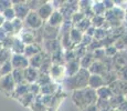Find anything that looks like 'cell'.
I'll list each match as a JSON object with an SVG mask.
<instances>
[{
    "label": "cell",
    "instance_id": "9a60e30c",
    "mask_svg": "<svg viewBox=\"0 0 127 111\" xmlns=\"http://www.w3.org/2000/svg\"><path fill=\"white\" fill-rule=\"evenodd\" d=\"M89 71L91 75H98V76H103L106 72V68L105 65L102 61H94L92 63V66L89 68Z\"/></svg>",
    "mask_w": 127,
    "mask_h": 111
},
{
    "label": "cell",
    "instance_id": "7402d4cb",
    "mask_svg": "<svg viewBox=\"0 0 127 111\" xmlns=\"http://www.w3.org/2000/svg\"><path fill=\"white\" fill-rule=\"evenodd\" d=\"M12 78H13L14 82H16L17 86L19 85H28L26 81V79H24V75H23V70H16L14 69L13 71H12L11 73Z\"/></svg>",
    "mask_w": 127,
    "mask_h": 111
},
{
    "label": "cell",
    "instance_id": "4fadbf2b",
    "mask_svg": "<svg viewBox=\"0 0 127 111\" xmlns=\"http://www.w3.org/2000/svg\"><path fill=\"white\" fill-rule=\"evenodd\" d=\"M32 31H34V30H30V29H29V30H23L22 29V31L19 33V39H20L26 46L35 43V37Z\"/></svg>",
    "mask_w": 127,
    "mask_h": 111
},
{
    "label": "cell",
    "instance_id": "9c48e42d",
    "mask_svg": "<svg viewBox=\"0 0 127 111\" xmlns=\"http://www.w3.org/2000/svg\"><path fill=\"white\" fill-rule=\"evenodd\" d=\"M53 11L54 10H53V6L51 4V2H44L35 12L38 13V16L42 19V21L43 20L48 21V19L51 17V14L53 13Z\"/></svg>",
    "mask_w": 127,
    "mask_h": 111
},
{
    "label": "cell",
    "instance_id": "4dcf8cb0",
    "mask_svg": "<svg viewBox=\"0 0 127 111\" xmlns=\"http://www.w3.org/2000/svg\"><path fill=\"white\" fill-rule=\"evenodd\" d=\"M2 16H3V18H4V20L6 21H13L14 19H16V13H14V10H13V8H9V9H7L6 11L2 13Z\"/></svg>",
    "mask_w": 127,
    "mask_h": 111
},
{
    "label": "cell",
    "instance_id": "ab89813d",
    "mask_svg": "<svg viewBox=\"0 0 127 111\" xmlns=\"http://www.w3.org/2000/svg\"><path fill=\"white\" fill-rule=\"evenodd\" d=\"M0 78H1V73H0Z\"/></svg>",
    "mask_w": 127,
    "mask_h": 111
},
{
    "label": "cell",
    "instance_id": "44dd1931",
    "mask_svg": "<svg viewBox=\"0 0 127 111\" xmlns=\"http://www.w3.org/2000/svg\"><path fill=\"white\" fill-rule=\"evenodd\" d=\"M82 38L83 33L77 30L75 27L70 30V41L72 44H80L82 42Z\"/></svg>",
    "mask_w": 127,
    "mask_h": 111
},
{
    "label": "cell",
    "instance_id": "4316f807",
    "mask_svg": "<svg viewBox=\"0 0 127 111\" xmlns=\"http://www.w3.org/2000/svg\"><path fill=\"white\" fill-rule=\"evenodd\" d=\"M12 71H13V68H12V65L10 61H7V62L0 65V73L2 76H7V75H11Z\"/></svg>",
    "mask_w": 127,
    "mask_h": 111
},
{
    "label": "cell",
    "instance_id": "1f68e13d",
    "mask_svg": "<svg viewBox=\"0 0 127 111\" xmlns=\"http://www.w3.org/2000/svg\"><path fill=\"white\" fill-rule=\"evenodd\" d=\"M85 17H86V16H85L83 12H79V11H77V12H75V13L72 16V18H71V21H72L74 24H77L79 22H81L83 19L85 18Z\"/></svg>",
    "mask_w": 127,
    "mask_h": 111
},
{
    "label": "cell",
    "instance_id": "8fae6325",
    "mask_svg": "<svg viewBox=\"0 0 127 111\" xmlns=\"http://www.w3.org/2000/svg\"><path fill=\"white\" fill-rule=\"evenodd\" d=\"M63 18L62 13H61L59 10H54L53 13L51 14V17L48 19V26L50 27H54V28H60L63 24Z\"/></svg>",
    "mask_w": 127,
    "mask_h": 111
},
{
    "label": "cell",
    "instance_id": "484cf974",
    "mask_svg": "<svg viewBox=\"0 0 127 111\" xmlns=\"http://www.w3.org/2000/svg\"><path fill=\"white\" fill-rule=\"evenodd\" d=\"M34 99H35L34 96H33L32 93L28 92V93H26L24 96H22V97H21L20 99H18V100L22 103L24 107H29V108H30V106L32 105V102L34 101Z\"/></svg>",
    "mask_w": 127,
    "mask_h": 111
},
{
    "label": "cell",
    "instance_id": "52a82bcc",
    "mask_svg": "<svg viewBox=\"0 0 127 111\" xmlns=\"http://www.w3.org/2000/svg\"><path fill=\"white\" fill-rule=\"evenodd\" d=\"M49 60H50V58L48 57V53L41 51L40 53H38V55L33 56L32 58L29 59V67H32V68L39 70V69Z\"/></svg>",
    "mask_w": 127,
    "mask_h": 111
},
{
    "label": "cell",
    "instance_id": "7c38bea8",
    "mask_svg": "<svg viewBox=\"0 0 127 111\" xmlns=\"http://www.w3.org/2000/svg\"><path fill=\"white\" fill-rule=\"evenodd\" d=\"M105 86V82H104V79L102 76H98V75H91L89 78V83H87V87L93 89V90L96 91L97 89H99L101 87Z\"/></svg>",
    "mask_w": 127,
    "mask_h": 111
},
{
    "label": "cell",
    "instance_id": "5b68a950",
    "mask_svg": "<svg viewBox=\"0 0 127 111\" xmlns=\"http://www.w3.org/2000/svg\"><path fill=\"white\" fill-rule=\"evenodd\" d=\"M42 19L38 16L35 11H30L24 19L23 24L27 26L30 30H38L42 27Z\"/></svg>",
    "mask_w": 127,
    "mask_h": 111
},
{
    "label": "cell",
    "instance_id": "74e56055",
    "mask_svg": "<svg viewBox=\"0 0 127 111\" xmlns=\"http://www.w3.org/2000/svg\"><path fill=\"white\" fill-rule=\"evenodd\" d=\"M111 111H119V110H118V109H112Z\"/></svg>",
    "mask_w": 127,
    "mask_h": 111
},
{
    "label": "cell",
    "instance_id": "8992f818",
    "mask_svg": "<svg viewBox=\"0 0 127 111\" xmlns=\"http://www.w3.org/2000/svg\"><path fill=\"white\" fill-rule=\"evenodd\" d=\"M13 70H24L29 67V59L24 55H12L10 60Z\"/></svg>",
    "mask_w": 127,
    "mask_h": 111
},
{
    "label": "cell",
    "instance_id": "d6986e66",
    "mask_svg": "<svg viewBox=\"0 0 127 111\" xmlns=\"http://www.w3.org/2000/svg\"><path fill=\"white\" fill-rule=\"evenodd\" d=\"M94 61H95V59H94V57H93V53L86 52L80 59V66H81V68L89 70V68L92 66V63L94 62Z\"/></svg>",
    "mask_w": 127,
    "mask_h": 111
},
{
    "label": "cell",
    "instance_id": "f35d334b",
    "mask_svg": "<svg viewBox=\"0 0 127 111\" xmlns=\"http://www.w3.org/2000/svg\"><path fill=\"white\" fill-rule=\"evenodd\" d=\"M125 19H126V20H127V14H126V16H125Z\"/></svg>",
    "mask_w": 127,
    "mask_h": 111
},
{
    "label": "cell",
    "instance_id": "836d02e7",
    "mask_svg": "<svg viewBox=\"0 0 127 111\" xmlns=\"http://www.w3.org/2000/svg\"><path fill=\"white\" fill-rule=\"evenodd\" d=\"M119 73H121V75H123V76H122V79H123L124 81H127V66L122 67L121 70H119ZM123 80H122V81H123Z\"/></svg>",
    "mask_w": 127,
    "mask_h": 111
},
{
    "label": "cell",
    "instance_id": "d4e9b609",
    "mask_svg": "<svg viewBox=\"0 0 127 111\" xmlns=\"http://www.w3.org/2000/svg\"><path fill=\"white\" fill-rule=\"evenodd\" d=\"M30 108H31V110L32 111H48L46 107L43 105L42 102H41L40 97H39V96H36L35 97V99L32 102V105L30 106Z\"/></svg>",
    "mask_w": 127,
    "mask_h": 111
},
{
    "label": "cell",
    "instance_id": "e0dca14e",
    "mask_svg": "<svg viewBox=\"0 0 127 111\" xmlns=\"http://www.w3.org/2000/svg\"><path fill=\"white\" fill-rule=\"evenodd\" d=\"M58 83L50 82L45 86L40 87V96H53L58 90Z\"/></svg>",
    "mask_w": 127,
    "mask_h": 111
},
{
    "label": "cell",
    "instance_id": "277c9868",
    "mask_svg": "<svg viewBox=\"0 0 127 111\" xmlns=\"http://www.w3.org/2000/svg\"><path fill=\"white\" fill-rule=\"evenodd\" d=\"M49 76H50L51 80L54 83H58L60 81H64L66 78V73H65V67L64 65H57V63H52L49 71Z\"/></svg>",
    "mask_w": 127,
    "mask_h": 111
},
{
    "label": "cell",
    "instance_id": "7a4b0ae2",
    "mask_svg": "<svg viewBox=\"0 0 127 111\" xmlns=\"http://www.w3.org/2000/svg\"><path fill=\"white\" fill-rule=\"evenodd\" d=\"M90 76H91V73H90L89 70L81 68L74 76L66 77L64 79V81H63L64 82V87L67 90H72V91L84 89L87 87Z\"/></svg>",
    "mask_w": 127,
    "mask_h": 111
},
{
    "label": "cell",
    "instance_id": "ffe728a7",
    "mask_svg": "<svg viewBox=\"0 0 127 111\" xmlns=\"http://www.w3.org/2000/svg\"><path fill=\"white\" fill-rule=\"evenodd\" d=\"M24 49H26V44L19 38H13V42H12L10 50L13 51L14 55H23Z\"/></svg>",
    "mask_w": 127,
    "mask_h": 111
},
{
    "label": "cell",
    "instance_id": "ba28073f",
    "mask_svg": "<svg viewBox=\"0 0 127 111\" xmlns=\"http://www.w3.org/2000/svg\"><path fill=\"white\" fill-rule=\"evenodd\" d=\"M12 8L14 10V13H16V18L20 19V20H24L26 17L28 16V13L30 12V9H29L27 2H12Z\"/></svg>",
    "mask_w": 127,
    "mask_h": 111
},
{
    "label": "cell",
    "instance_id": "f1b7e54d",
    "mask_svg": "<svg viewBox=\"0 0 127 111\" xmlns=\"http://www.w3.org/2000/svg\"><path fill=\"white\" fill-rule=\"evenodd\" d=\"M104 22H105L104 16H94L93 18H91V23L95 29H97V28L99 29L101 27H103Z\"/></svg>",
    "mask_w": 127,
    "mask_h": 111
},
{
    "label": "cell",
    "instance_id": "603a6c76",
    "mask_svg": "<svg viewBox=\"0 0 127 111\" xmlns=\"http://www.w3.org/2000/svg\"><path fill=\"white\" fill-rule=\"evenodd\" d=\"M29 92V85H19L16 87L12 97L16 98V99H20L22 96H24L26 93Z\"/></svg>",
    "mask_w": 127,
    "mask_h": 111
},
{
    "label": "cell",
    "instance_id": "83f0119b",
    "mask_svg": "<svg viewBox=\"0 0 127 111\" xmlns=\"http://www.w3.org/2000/svg\"><path fill=\"white\" fill-rule=\"evenodd\" d=\"M11 50L8 48H3L1 51H0V65L2 63L7 62V61H10L11 60Z\"/></svg>",
    "mask_w": 127,
    "mask_h": 111
},
{
    "label": "cell",
    "instance_id": "6da1fadb",
    "mask_svg": "<svg viewBox=\"0 0 127 111\" xmlns=\"http://www.w3.org/2000/svg\"><path fill=\"white\" fill-rule=\"evenodd\" d=\"M72 100L74 102V105L82 110L84 108H86L87 106L96 105L98 98H97L96 91L86 87L84 89H81V90L73 91Z\"/></svg>",
    "mask_w": 127,
    "mask_h": 111
},
{
    "label": "cell",
    "instance_id": "ac0fdd59",
    "mask_svg": "<svg viewBox=\"0 0 127 111\" xmlns=\"http://www.w3.org/2000/svg\"><path fill=\"white\" fill-rule=\"evenodd\" d=\"M96 95H97V98L102 100H109L114 96L108 86H103V87H101L99 89H97Z\"/></svg>",
    "mask_w": 127,
    "mask_h": 111
},
{
    "label": "cell",
    "instance_id": "d6a6232c",
    "mask_svg": "<svg viewBox=\"0 0 127 111\" xmlns=\"http://www.w3.org/2000/svg\"><path fill=\"white\" fill-rule=\"evenodd\" d=\"M12 2L11 1H0V13H3L7 9L11 8Z\"/></svg>",
    "mask_w": 127,
    "mask_h": 111
},
{
    "label": "cell",
    "instance_id": "30bf717a",
    "mask_svg": "<svg viewBox=\"0 0 127 111\" xmlns=\"http://www.w3.org/2000/svg\"><path fill=\"white\" fill-rule=\"evenodd\" d=\"M39 70L34 69L32 67H28L27 69L23 70V75H24V79H26L27 83L30 85V83H35L36 80L39 78Z\"/></svg>",
    "mask_w": 127,
    "mask_h": 111
},
{
    "label": "cell",
    "instance_id": "e575fe53",
    "mask_svg": "<svg viewBox=\"0 0 127 111\" xmlns=\"http://www.w3.org/2000/svg\"><path fill=\"white\" fill-rule=\"evenodd\" d=\"M82 111H99V110L96 107V105H91V106H87L84 109H82Z\"/></svg>",
    "mask_w": 127,
    "mask_h": 111
},
{
    "label": "cell",
    "instance_id": "3957f363",
    "mask_svg": "<svg viewBox=\"0 0 127 111\" xmlns=\"http://www.w3.org/2000/svg\"><path fill=\"white\" fill-rule=\"evenodd\" d=\"M16 82H14L13 78L11 75H7V76H2L0 78V91L3 95L12 97L14 90H16Z\"/></svg>",
    "mask_w": 127,
    "mask_h": 111
},
{
    "label": "cell",
    "instance_id": "cb8c5ba5",
    "mask_svg": "<svg viewBox=\"0 0 127 111\" xmlns=\"http://www.w3.org/2000/svg\"><path fill=\"white\" fill-rule=\"evenodd\" d=\"M91 26H92V23H91V18H87V17H85V18L83 19L81 22H79L77 24H75V28H76L77 30L81 31V32L84 34V33L87 31V29H89Z\"/></svg>",
    "mask_w": 127,
    "mask_h": 111
},
{
    "label": "cell",
    "instance_id": "2e32d148",
    "mask_svg": "<svg viewBox=\"0 0 127 111\" xmlns=\"http://www.w3.org/2000/svg\"><path fill=\"white\" fill-rule=\"evenodd\" d=\"M41 51H42V49H41V47L39 46L38 43H32V44H29V46H26L23 55L28 59H30V58H32L33 56L40 53Z\"/></svg>",
    "mask_w": 127,
    "mask_h": 111
},
{
    "label": "cell",
    "instance_id": "5bb4252c",
    "mask_svg": "<svg viewBox=\"0 0 127 111\" xmlns=\"http://www.w3.org/2000/svg\"><path fill=\"white\" fill-rule=\"evenodd\" d=\"M65 67V73H66V77H71V76H74L77 71L81 69V66H80V60L77 59H74L72 61H69L66 62Z\"/></svg>",
    "mask_w": 127,
    "mask_h": 111
},
{
    "label": "cell",
    "instance_id": "f546056e",
    "mask_svg": "<svg viewBox=\"0 0 127 111\" xmlns=\"http://www.w3.org/2000/svg\"><path fill=\"white\" fill-rule=\"evenodd\" d=\"M11 23H12V27H13V32H14V34H19L21 31H22V29H23V27H24L22 20L16 18L13 21H11Z\"/></svg>",
    "mask_w": 127,
    "mask_h": 111
},
{
    "label": "cell",
    "instance_id": "8d00e7d4",
    "mask_svg": "<svg viewBox=\"0 0 127 111\" xmlns=\"http://www.w3.org/2000/svg\"><path fill=\"white\" fill-rule=\"evenodd\" d=\"M112 109H105V110H99V111H111Z\"/></svg>",
    "mask_w": 127,
    "mask_h": 111
},
{
    "label": "cell",
    "instance_id": "d590c367",
    "mask_svg": "<svg viewBox=\"0 0 127 111\" xmlns=\"http://www.w3.org/2000/svg\"><path fill=\"white\" fill-rule=\"evenodd\" d=\"M6 21L4 20V18H3V16H2V14H0V27L2 26V23H3V22Z\"/></svg>",
    "mask_w": 127,
    "mask_h": 111
}]
</instances>
